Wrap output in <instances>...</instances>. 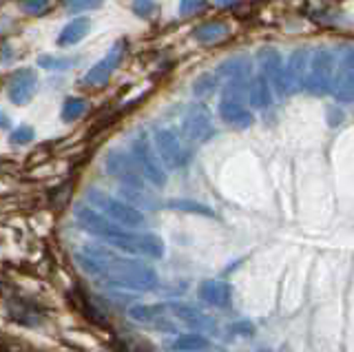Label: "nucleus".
Wrapping results in <instances>:
<instances>
[{"label":"nucleus","mask_w":354,"mask_h":352,"mask_svg":"<svg viewBox=\"0 0 354 352\" xmlns=\"http://www.w3.org/2000/svg\"><path fill=\"white\" fill-rule=\"evenodd\" d=\"M80 263L95 275H102L104 279L118 286H131V288H153L158 277L155 272L144 266L140 261H131V259H122L118 255H111V252L102 248H86L80 255Z\"/></svg>","instance_id":"1"},{"label":"nucleus","mask_w":354,"mask_h":352,"mask_svg":"<svg viewBox=\"0 0 354 352\" xmlns=\"http://www.w3.org/2000/svg\"><path fill=\"white\" fill-rule=\"evenodd\" d=\"M75 217H77V222L88 230V233L104 237L106 241H111V244H115L120 248L142 252V255H149V257H162L164 255V244H162L160 237L149 235V233H144V235L131 233V230L122 228L118 224H111L106 217H102L97 211H93V208L80 206L75 211Z\"/></svg>","instance_id":"2"},{"label":"nucleus","mask_w":354,"mask_h":352,"mask_svg":"<svg viewBox=\"0 0 354 352\" xmlns=\"http://www.w3.org/2000/svg\"><path fill=\"white\" fill-rule=\"evenodd\" d=\"M337 60L335 53L326 47H317L310 51L308 71L304 80V89L313 95H326L332 89V78H335Z\"/></svg>","instance_id":"3"},{"label":"nucleus","mask_w":354,"mask_h":352,"mask_svg":"<svg viewBox=\"0 0 354 352\" xmlns=\"http://www.w3.org/2000/svg\"><path fill=\"white\" fill-rule=\"evenodd\" d=\"M131 160L136 162L138 171L142 173V178L151 182L153 186H164L166 184V171L162 167V162L155 153V147L151 145L149 136L140 131L131 138Z\"/></svg>","instance_id":"4"},{"label":"nucleus","mask_w":354,"mask_h":352,"mask_svg":"<svg viewBox=\"0 0 354 352\" xmlns=\"http://www.w3.org/2000/svg\"><path fill=\"white\" fill-rule=\"evenodd\" d=\"M182 138L191 145H206L215 138L213 113L202 102H193L182 118Z\"/></svg>","instance_id":"5"},{"label":"nucleus","mask_w":354,"mask_h":352,"mask_svg":"<svg viewBox=\"0 0 354 352\" xmlns=\"http://www.w3.org/2000/svg\"><path fill=\"white\" fill-rule=\"evenodd\" d=\"M88 202H91V206H95L97 211H102L106 217H111L113 222H118L122 226L133 228V226L144 224V213H140L138 208H133L127 202H120L115 197H111L97 189L88 191Z\"/></svg>","instance_id":"6"},{"label":"nucleus","mask_w":354,"mask_h":352,"mask_svg":"<svg viewBox=\"0 0 354 352\" xmlns=\"http://www.w3.org/2000/svg\"><path fill=\"white\" fill-rule=\"evenodd\" d=\"M155 153H158L160 162L171 169H184L191 162V151L184 147L182 138L171 129L155 131Z\"/></svg>","instance_id":"7"},{"label":"nucleus","mask_w":354,"mask_h":352,"mask_svg":"<svg viewBox=\"0 0 354 352\" xmlns=\"http://www.w3.org/2000/svg\"><path fill=\"white\" fill-rule=\"evenodd\" d=\"M104 171L109 175H113L115 180H120L122 186H131V189H144V180L142 173L138 171L136 162L131 160L129 153L122 151H109L106 156L102 158Z\"/></svg>","instance_id":"8"},{"label":"nucleus","mask_w":354,"mask_h":352,"mask_svg":"<svg viewBox=\"0 0 354 352\" xmlns=\"http://www.w3.org/2000/svg\"><path fill=\"white\" fill-rule=\"evenodd\" d=\"M124 51H127V40H118L113 47H111L102 60H97L91 69L86 71L84 75V84L88 86H100L109 82V78L118 71L122 58H124Z\"/></svg>","instance_id":"9"},{"label":"nucleus","mask_w":354,"mask_h":352,"mask_svg":"<svg viewBox=\"0 0 354 352\" xmlns=\"http://www.w3.org/2000/svg\"><path fill=\"white\" fill-rule=\"evenodd\" d=\"M257 60L261 64V75L268 80L272 91L279 98H283L286 84H283V56H281V51L274 49V47H263L257 53Z\"/></svg>","instance_id":"10"},{"label":"nucleus","mask_w":354,"mask_h":352,"mask_svg":"<svg viewBox=\"0 0 354 352\" xmlns=\"http://www.w3.org/2000/svg\"><path fill=\"white\" fill-rule=\"evenodd\" d=\"M308 60H310V49L299 47L295 49L288 60H283V84H286V95L304 89L306 71H308Z\"/></svg>","instance_id":"11"},{"label":"nucleus","mask_w":354,"mask_h":352,"mask_svg":"<svg viewBox=\"0 0 354 352\" xmlns=\"http://www.w3.org/2000/svg\"><path fill=\"white\" fill-rule=\"evenodd\" d=\"M38 89V75L33 69H20L11 75L7 95L14 104H29Z\"/></svg>","instance_id":"12"},{"label":"nucleus","mask_w":354,"mask_h":352,"mask_svg":"<svg viewBox=\"0 0 354 352\" xmlns=\"http://www.w3.org/2000/svg\"><path fill=\"white\" fill-rule=\"evenodd\" d=\"M332 93L339 102H352V49L348 47L343 58H339V69L332 78Z\"/></svg>","instance_id":"13"},{"label":"nucleus","mask_w":354,"mask_h":352,"mask_svg":"<svg viewBox=\"0 0 354 352\" xmlns=\"http://www.w3.org/2000/svg\"><path fill=\"white\" fill-rule=\"evenodd\" d=\"M219 118L224 120L228 127H235V129H248L254 122L248 104L239 100H230V98H221L219 100Z\"/></svg>","instance_id":"14"},{"label":"nucleus","mask_w":354,"mask_h":352,"mask_svg":"<svg viewBox=\"0 0 354 352\" xmlns=\"http://www.w3.org/2000/svg\"><path fill=\"white\" fill-rule=\"evenodd\" d=\"M88 29H91L88 18H73L71 23H66L64 29L60 31L58 45L60 47H73V45H77V42H80L88 34Z\"/></svg>","instance_id":"15"},{"label":"nucleus","mask_w":354,"mask_h":352,"mask_svg":"<svg viewBox=\"0 0 354 352\" xmlns=\"http://www.w3.org/2000/svg\"><path fill=\"white\" fill-rule=\"evenodd\" d=\"M228 25L226 23H219V20H210V23H204L199 25L195 31H193V38L197 42H202V45H213V42H219L228 36Z\"/></svg>","instance_id":"16"},{"label":"nucleus","mask_w":354,"mask_h":352,"mask_svg":"<svg viewBox=\"0 0 354 352\" xmlns=\"http://www.w3.org/2000/svg\"><path fill=\"white\" fill-rule=\"evenodd\" d=\"M270 102H272V86L259 73L257 78H252L250 84H248V104L263 109V106H268Z\"/></svg>","instance_id":"17"},{"label":"nucleus","mask_w":354,"mask_h":352,"mask_svg":"<svg viewBox=\"0 0 354 352\" xmlns=\"http://www.w3.org/2000/svg\"><path fill=\"white\" fill-rule=\"evenodd\" d=\"M228 286L226 284H219V281H208L204 284V288H202V297L204 299H208L210 304H219V306H224L228 302Z\"/></svg>","instance_id":"18"},{"label":"nucleus","mask_w":354,"mask_h":352,"mask_svg":"<svg viewBox=\"0 0 354 352\" xmlns=\"http://www.w3.org/2000/svg\"><path fill=\"white\" fill-rule=\"evenodd\" d=\"M86 113V102L82 98H66L64 104H62V111H60V118L64 122H73V120L82 118Z\"/></svg>","instance_id":"19"},{"label":"nucleus","mask_w":354,"mask_h":352,"mask_svg":"<svg viewBox=\"0 0 354 352\" xmlns=\"http://www.w3.org/2000/svg\"><path fill=\"white\" fill-rule=\"evenodd\" d=\"M217 80H219V75L217 73H206L202 75L199 80H195L193 84V93L197 98H204V95H210L215 89H217Z\"/></svg>","instance_id":"20"},{"label":"nucleus","mask_w":354,"mask_h":352,"mask_svg":"<svg viewBox=\"0 0 354 352\" xmlns=\"http://www.w3.org/2000/svg\"><path fill=\"white\" fill-rule=\"evenodd\" d=\"M73 62L75 58H53V56H40L36 60L38 67L49 69V71H64V69H69Z\"/></svg>","instance_id":"21"},{"label":"nucleus","mask_w":354,"mask_h":352,"mask_svg":"<svg viewBox=\"0 0 354 352\" xmlns=\"http://www.w3.org/2000/svg\"><path fill=\"white\" fill-rule=\"evenodd\" d=\"M169 208H175V211H188V213H199V215H213V211L206 204H197V202H188V200H177V202H169Z\"/></svg>","instance_id":"22"},{"label":"nucleus","mask_w":354,"mask_h":352,"mask_svg":"<svg viewBox=\"0 0 354 352\" xmlns=\"http://www.w3.org/2000/svg\"><path fill=\"white\" fill-rule=\"evenodd\" d=\"M11 145H29V142L33 140V129L27 127V124H22L18 129L11 131Z\"/></svg>","instance_id":"23"},{"label":"nucleus","mask_w":354,"mask_h":352,"mask_svg":"<svg viewBox=\"0 0 354 352\" xmlns=\"http://www.w3.org/2000/svg\"><path fill=\"white\" fill-rule=\"evenodd\" d=\"M133 12L140 18H149L158 12V5H155V0H133Z\"/></svg>","instance_id":"24"},{"label":"nucleus","mask_w":354,"mask_h":352,"mask_svg":"<svg viewBox=\"0 0 354 352\" xmlns=\"http://www.w3.org/2000/svg\"><path fill=\"white\" fill-rule=\"evenodd\" d=\"M66 7H69V12H91V9L102 7V0H73Z\"/></svg>","instance_id":"25"},{"label":"nucleus","mask_w":354,"mask_h":352,"mask_svg":"<svg viewBox=\"0 0 354 352\" xmlns=\"http://www.w3.org/2000/svg\"><path fill=\"white\" fill-rule=\"evenodd\" d=\"M204 7H206V0H180V14L184 16H191Z\"/></svg>","instance_id":"26"},{"label":"nucleus","mask_w":354,"mask_h":352,"mask_svg":"<svg viewBox=\"0 0 354 352\" xmlns=\"http://www.w3.org/2000/svg\"><path fill=\"white\" fill-rule=\"evenodd\" d=\"M47 7H49V0H25V3H22V12L42 14V12H47Z\"/></svg>","instance_id":"27"},{"label":"nucleus","mask_w":354,"mask_h":352,"mask_svg":"<svg viewBox=\"0 0 354 352\" xmlns=\"http://www.w3.org/2000/svg\"><path fill=\"white\" fill-rule=\"evenodd\" d=\"M202 346H206V341L204 339H197V337L182 339V341H177V344H175V348H180V350H184V348H202Z\"/></svg>","instance_id":"28"},{"label":"nucleus","mask_w":354,"mask_h":352,"mask_svg":"<svg viewBox=\"0 0 354 352\" xmlns=\"http://www.w3.org/2000/svg\"><path fill=\"white\" fill-rule=\"evenodd\" d=\"M217 5H221V7H226V5H235V3H239V0H215Z\"/></svg>","instance_id":"29"},{"label":"nucleus","mask_w":354,"mask_h":352,"mask_svg":"<svg viewBox=\"0 0 354 352\" xmlns=\"http://www.w3.org/2000/svg\"><path fill=\"white\" fill-rule=\"evenodd\" d=\"M69 3H73V0H64V5H69Z\"/></svg>","instance_id":"30"}]
</instances>
